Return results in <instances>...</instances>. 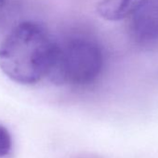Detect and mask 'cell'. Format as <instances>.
I'll return each instance as SVG.
<instances>
[{"label":"cell","instance_id":"obj_3","mask_svg":"<svg viewBox=\"0 0 158 158\" xmlns=\"http://www.w3.org/2000/svg\"><path fill=\"white\" fill-rule=\"evenodd\" d=\"M131 17L130 31L137 42L141 44L158 42V0H142Z\"/></svg>","mask_w":158,"mask_h":158},{"label":"cell","instance_id":"obj_2","mask_svg":"<svg viewBox=\"0 0 158 158\" xmlns=\"http://www.w3.org/2000/svg\"><path fill=\"white\" fill-rule=\"evenodd\" d=\"M103 67V52L95 41L73 37L60 43L57 60L48 80L57 86L87 87L98 80Z\"/></svg>","mask_w":158,"mask_h":158},{"label":"cell","instance_id":"obj_1","mask_svg":"<svg viewBox=\"0 0 158 158\" xmlns=\"http://www.w3.org/2000/svg\"><path fill=\"white\" fill-rule=\"evenodd\" d=\"M60 43L36 22L18 24L0 45V69L21 85L48 79L57 60Z\"/></svg>","mask_w":158,"mask_h":158},{"label":"cell","instance_id":"obj_5","mask_svg":"<svg viewBox=\"0 0 158 158\" xmlns=\"http://www.w3.org/2000/svg\"><path fill=\"white\" fill-rule=\"evenodd\" d=\"M12 139L6 127L0 125V157L7 156L11 150Z\"/></svg>","mask_w":158,"mask_h":158},{"label":"cell","instance_id":"obj_4","mask_svg":"<svg viewBox=\"0 0 158 158\" xmlns=\"http://www.w3.org/2000/svg\"><path fill=\"white\" fill-rule=\"evenodd\" d=\"M142 0H102L97 5L98 14L104 20L118 22L132 16Z\"/></svg>","mask_w":158,"mask_h":158},{"label":"cell","instance_id":"obj_6","mask_svg":"<svg viewBox=\"0 0 158 158\" xmlns=\"http://www.w3.org/2000/svg\"><path fill=\"white\" fill-rule=\"evenodd\" d=\"M5 4H6V0H0V8L4 7Z\"/></svg>","mask_w":158,"mask_h":158}]
</instances>
